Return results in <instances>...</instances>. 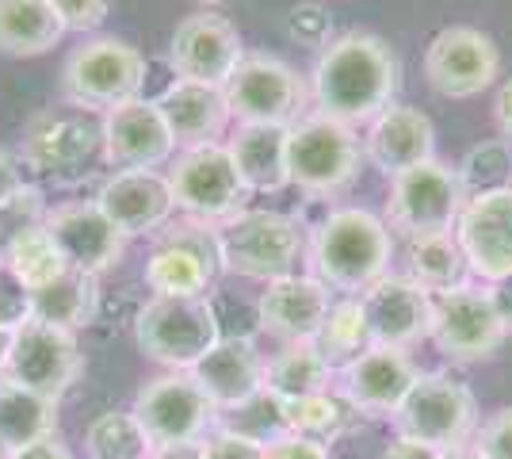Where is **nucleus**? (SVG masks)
I'll use <instances>...</instances> for the list:
<instances>
[{"instance_id":"obj_11","label":"nucleus","mask_w":512,"mask_h":459,"mask_svg":"<svg viewBox=\"0 0 512 459\" xmlns=\"http://www.w3.org/2000/svg\"><path fill=\"white\" fill-rule=\"evenodd\" d=\"M509 329L501 322L486 284H470L432 295V333L428 341L448 356L451 364H482L505 345Z\"/></svg>"},{"instance_id":"obj_1","label":"nucleus","mask_w":512,"mask_h":459,"mask_svg":"<svg viewBox=\"0 0 512 459\" xmlns=\"http://www.w3.org/2000/svg\"><path fill=\"white\" fill-rule=\"evenodd\" d=\"M398 54L386 39L371 31H348L321 46L310 96L318 115H329L344 127H367L379 111H386L398 96Z\"/></svg>"},{"instance_id":"obj_32","label":"nucleus","mask_w":512,"mask_h":459,"mask_svg":"<svg viewBox=\"0 0 512 459\" xmlns=\"http://www.w3.org/2000/svg\"><path fill=\"white\" fill-rule=\"evenodd\" d=\"M58 433V402L0 375V440L23 448Z\"/></svg>"},{"instance_id":"obj_16","label":"nucleus","mask_w":512,"mask_h":459,"mask_svg":"<svg viewBox=\"0 0 512 459\" xmlns=\"http://www.w3.org/2000/svg\"><path fill=\"white\" fill-rule=\"evenodd\" d=\"M241 58H245V43H241L237 27L211 8L184 16L169 39V66L176 81L226 88L234 69L241 66Z\"/></svg>"},{"instance_id":"obj_21","label":"nucleus","mask_w":512,"mask_h":459,"mask_svg":"<svg viewBox=\"0 0 512 459\" xmlns=\"http://www.w3.org/2000/svg\"><path fill=\"white\" fill-rule=\"evenodd\" d=\"M417 375H421V368L413 364V356L406 349L371 345L337 372V387L360 414L394 417L398 406L406 402V394L413 391Z\"/></svg>"},{"instance_id":"obj_10","label":"nucleus","mask_w":512,"mask_h":459,"mask_svg":"<svg viewBox=\"0 0 512 459\" xmlns=\"http://www.w3.org/2000/svg\"><path fill=\"white\" fill-rule=\"evenodd\" d=\"M169 184L180 215L218 222V226L230 222L234 215H241L245 211V199L253 196L245 188L241 173H237L226 142L180 150L169 161Z\"/></svg>"},{"instance_id":"obj_15","label":"nucleus","mask_w":512,"mask_h":459,"mask_svg":"<svg viewBox=\"0 0 512 459\" xmlns=\"http://www.w3.org/2000/svg\"><path fill=\"white\" fill-rule=\"evenodd\" d=\"M81 372H85V356L77 345V333L39 318H27L20 329H12V345L0 375L62 402V394L81 379Z\"/></svg>"},{"instance_id":"obj_34","label":"nucleus","mask_w":512,"mask_h":459,"mask_svg":"<svg viewBox=\"0 0 512 459\" xmlns=\"http://www.w3.org/2000/svg\"><path fill=\"white\" fill-rule=\"evenodd\" d=\"M283 417H287V433L299 437H314L321 444H333L344 433H352V425L360 421V410L341 394V387L321 394H306V398H291L283 402Z\"/></svg>"},{"instance_id":"obj_42","label":"nucleus","mask_w":512,"mask_h":459,"mask_svg":"<svg viewBox=\"0 0 512 459\" xmlns=\"http://www.w3.org/2000/svg\"><path fill=\"white\" fill-rule=\"evenodd\" d=\"M50 4L62 16L65 31H77V35L104 27L107 12H111V0H50Z\"/></svg>"},{"instance_id":"obj_20","label":"nucleus","mask_w":512,"mask_h":459,"mask_svg":"<svg viewBox=\"0 0 512 459\" xmlns=\"http://www.w3.org/2000/svg\"><path fill=\"white\" fill-rule=\"evenodd\" d=\"M104 119V153L111 169H169L176 138L161 108L138 96L100 115Z\"/></svg>"},{"instance_id":"obj_51","label":"nucleus","mask_w":512,"mask_h":459,"mask_svg":"<svg viewBox=\"0 0 512 459\" xmlns=\"http://www.w3.org/2000/svg\"><path fill=\"white\" fill-rule=\"evenodd\" d=\"M8 345H12V333L0 329V372H4V360H8Z\"/></svg>"},{"instance_id":"obj_22","label":"nucleus","mask_w":512,"mask_h":459,"mask_svg":"<svg viewBox=\"0 0 512 459\" xmlns=\"http://www.w3.org/2000/svg\"><path fill=\"white\" fill-rule=\"evenodd\" d=\"M371 341L390 349H413L432 333V295L409 276H383L360 295Z\"/></svg>"},{"instance_id":"obj_44","label":"nucleus","mask_w":512,"mask_h":459,"mask_svg":"<svg viewBox=\"0 0 512 459\" xmlns=\"http://www.w3.org/2000/svg\"><path fill=\"white\" fill-rule=\"evenodd\" d=\"M23 188H27V184H23V165L0 146V207L12 196H20Z\"/></svg>"},{"instance_id":"obj_38","label":"nucleus","mask_w":512,"mask_h":459,"mask_svg":"<svg viewBox=\"0 0 512 459\" xmlns=\"http://www.w3.org/2000/svg\"><path fill=\"white\" fill-rule=\"evenodd\" d=\"M509 150H512L509 142H490V146L470 150V157L459 165V176H463V184H467V196H478V192H493V188L512 184Z\"/></svg>"},{"instance_id":"obj_14","label":"nucleus","mask_w":512,"mask_h":459,"mask_svg":"<svg viewBox=\"0 0 512 459\" xmlns=\"http://www.w3.org/2000/svg\"><path fill=\"white\" fill-rule=\"evenodd\" d=\"M501 77V50L482 27L451 23L425 46V81L444 100H474Z\"/></svg>"},{"instance_id":"obj_26","label":"nucleus","mask_w":512,"mask_h":459,"mask_svg":"<svg viewBox=\"0 0 512 459\" xmlns=\"http://www.w3.org/2000/svg\"><path fill=\"white\" fill-rule=\"evenodd\" d=\"M153 104L165 115L172 138H176V150H195V146L222 142V134L234 119L226 88L195 85V81H172Z\"/></svg>"},{"instance_id":"obj_19","label":"nucleus","mask_w":512,"mask_h":459,"mask_svg":"<svg viewBox=\"0 0 512 459\" xmlns=\"http://www.w3.org/2000/svg\"><path fill=\"white\" fill-rule=\"evenodd\" d=\"M96 207L119 226V234L127 241L157 234L176 215L169 173H161V169H115L100 180Z\"/></svg>"},{"instance_id":"obj_5","label":"nucleus","mask_w":512,"mask_h":459,"mask_svg":"<svg viewBox=\"0 0 512 459\" xmlns=\"http://www.w3.org/2000/svg\"><path fill=\"white\" fill-rule=\"evenodd\" d=\"M363 161V138L329 115H302L287 127V173L291 188L306 196L333 199L356 180Z\"/></svg>"},{"instance_id":"obj_27","label":"nucleus","mask_w":512,"mask_h":459,"mask_svg":"<svg viewBox=\"0 0 512 459\" xmlns=\"http://www.w3.org/2000/svg\"><path fill=\"white\" fill-rule=\"evenodd\" d=\"M226 150L234 157L237 173L249 192H283L291 188L287 173V127H260V123H237Z\"/></svg>"},{"instance_id":"obj_53","label":"nucleus","mask_w":512,"mask_h":459,"mask_svg":"<svg viewBox=\"0 0 512 459\" xmlns=\"http://www.w3.org/2000/svg\"><path fill=\"white\" fill-rule=\"evenodd\" d=\"M195 4H203V8H214V4H226V0H195Z\"/></svg>"},{"instance_id":"obj_29","label":"nucleus","mask_w":512,"mask_h":459,"mask_svg":"<svg viewBox=\"0 0 512 459\" xmlns=\"http://www.w3.org/2000/svg\"><path fill=\"white\" fill-rule=\"evenodd\" d=\"M96 314H100V280L88 276V272L69 268L54 284L31 291V318L69 329V333L92 326Z\"/></svg>"},{"instance_id":"obj_18","label":"nucleus","mask_w":512,"mask_h":459,"mask_svg":"<svg viewBox=\"0 0 512 459\" xmlns=\"http://www.w3.org/2000/svg\"><path fill=\"white\" fill-rule=\"evenodd\" d=\"M43 222L58 245V253H62V261L73 272H88L100 280L127 253V238L96 207V199H69L58 207H46Z\"/></svg>"},{"instance_id":"obj_28","label":"nucleus","mask_w":512,"mask_h":459,"mask_svg":"<svg viewBox=\"0 0 512 459\" xmlns=\"http://www.w3.org/2000/svg\"><path fill=\"white\" fill-rule=\"evenodd\" d=\"M65 23L50 0H0V54L39 58L62 43Z\"/></svg>"},{"instance_id":"obj_46","label":"nucleus","mask_w":512,"mask_h":459,"mask_svg":"<svg viewBox=\"0 0 512 459\" xmlns=\"http://www.w3.org/2000/svg\"><path fill=\"white\" fill-rule=\"evenodd\" d=\"M440 456H444L440 448L421 444V440H413V437H394L383 452V459H440Z\"/></svg>"},{"instance_id":"obj_4","label":"nucleus","mask_w":512,"mask_h":459,"mask_svg":"<svg viewBox=\"0 0 512 459\" xmlns=\"http://www.w3.org/2000/svg\"><path fill=\"white\" fill-rule=\"evenodd\" d=\"M146 85V58L115 35H96L69 50L62 66V96L69 108L104 111L138 100Z\"/></svg>"},{"instance_id":"obj_25","label":"nucleus","mask_w":512,"mask_h":459,"mask_svg":"<svg viewBox=\"0 0 512 459\" xmlns=\"http://www.w3.org/2000/svg\"><path fill=\"white\" fill-rule=\"evenodd\" d=\"M264 352L256 349L253 337H222L199 364L192 368L195 383L207 391L218 414L245 406L249 398L264 391Z\"/></svg>"},{"instance_id":"obj_33","label":"nucleus","mask_w":512,"mask_h":459,"mask_svg":"<svg viewBox=\"0 0 512 459\" xmlns=\"http://www.w3.org/2000/svg\"><path fill=\"white\" fill-rule=\"evenodd\" d=\"M406 276L413 284H421L428 295H444V291H455V287L470 284L467 257L455 241V230L451 234H428V238H413L406 249Z\"/></svg>"},{"instance_id":"obj_3","label":"nucleus","mask_w":512,"mask_h":459,"mask_svg":"<svg viewBox=\"0 0 512 459\" xmlns=\"http://www.w3.org/2000/svg\"><path fill=\"white\" fill-rule=\"evenodd\" d=\"M20 165L54 188H81L107 165L104 119L81 108L39 111L20 142Z\"/></svg>"},{"instance_id":"obj_24","label":"nucleus","mask_w":512,"mask_h":459,"mask_svg":"<svg viewBox=\"0 0 512 459\" xmlns=\"http://www.w3.org/2000/svg\"><path fill=\"white\" fill-rule=\"evenodd\" d=\"M363 157L386 176H398L436 157V127L421 108L390 104L363 131Z\"/></svg>"},{"instance_id":"obj_35","label":"nucleus","mask_w":512,"mask_h":459,"mask_svg":"<svg viewBox=\"0 0 512 459\" xmlns=\"http://www.w3.org/2000/svg\"><path fill=\"white\" fill-rule=\"evenodd\" d=\"M0 261L16 272V280H20L27 291H39V287L54 284L62 272H69V264L62 261V253H58V245L50 238L46 222H35V226L16 230L12 238L4 241Z\"/></svg>"},{"instance_id":"obj_48","label":"nucleus","mask_w":512,"mask_h":459,"mask_svg":"<svg viewBox=\"0 0 512 459\" xmlns=\"http://www.w3.org/2000/svg\"><path fill=\"white\" fill-rule=\"evenodd\" d=\"M493 295V306H497V314H501V322H505V329L512 333V276H505L501 284H486Z\"/></svg>"},{"instance_id":"obj_36","label":"nucleus","mask_w":512,"mask_h":459,"mask_svg":"<svg viewBox=\"0 0 512 459\" xmlns=\"http://www.w3.org/2000/svg\"><path fill=\"white\" fill-rule=\"evenodd\" d=\"M318 352L329 360L333 372H341L344 364H352L360 352H367L375 341H371V326H367V314H363V303L356 295H344V299H333L325 322H321L318 337H314Z\"/></svg>"},{"instance_id":"obj_50","label":"nucleus","mask_w":512,"mask_h":459,"mask_svg":"<svg viewBox=\"0 0 512 459\" xmlns=\"http://www.w3.org/2000/svg\"><path fill=\"white\" fill-rule=\"evenodd\" d=\"M440 459H482V456L474 452V444H463V448H448Z\"/></svg>"},{"instance_id":"obj_13","label":"nucleus","mask_w":512,"mask_h":459,"mask_svg":"<svg viewBox=\"0 0 512 459\" xmlns=\"http://www.w3.org/2000/svg\"><path fill=\"white\" fill-rule=\"evenodd\" d=\"M130 410L138 417V425L146 429L153 448L207 440V429L218 421V406L195 383L192 372L153 375L150 383H142V391L134 394Z\"/></svg>"},{"instance_id":"obj_30","label":"nucleus","mask_w":512,"mask_h":459,"mask_svg":"<svg viewBox=\"0 0 512 459\" xmlns=\"http://www.w3.org/2000/svg\"><path fill=\"white\" fill-rule=\"evenodd\" d=\"M333 383H337V372L329 368V360L321 356L314 341H287L264 364V391H272L283 402L333 391Z\"/></svg>"},{"instance_id":"obj_31","label":"nucleus","mask_w":512,"mask_h":459,"mask_svg":"<svg viewBox=\"0 0 512 459\" xmlns=\"http://www.w3.org/2000/svg\"><path fill=\"white\" fill-rule=\"evenodd\" d=\"M218 280L211 264L195 257L192 249L176 241L153 238V253L146 257V287L161 299H199Z\"/></svg>"},{"instance_id":"obj_8","label":"nucleus","mask_w":512,"mask_h":459,"mask_svg":"<svg viewBox=\"0 0 512 459\" xmlns=\"http://www.w3.org/2000/svg\"><path fill=\"white\" fill-rule=\"evenodd\" d=\"M222 249H226V272L272 284L299 272L306 241L291 215L245 207L241 215L222 222Z\"/></svg>"},{"instance_id":"obj_45","label":"nucleus","mask_w":512,"mask_h":459,"mask_svg":"<svg viewBox=\"0 0 512 459\" xmlns=\"http://www.w3.org/2000/svg\"><path fill=\"white\" fill-rule=\"evenodd\" d=\"M12 459H77V456H73V452H69V444L54 433V437H43V440H35V444L16 448V456Z\"/></svg>"},{"instance_id":"obj_2","label":"nucleus","mask_w":512,"mask_h":459,"mask_svg":"<svg viewBox=\"0 0 512 459\" xmlns=\"http://www.w3.org/2000/svg\"><path fill=\"white\" fill-rule=\"evenodd\" d=\"M310 276L337 295L360 299L371 284L390 276L394 261V234L383 215L363 207H337L318 222L314 238L306 245Z\"/></svg>"},{"instance_id":"obj_39","label":"nucleus","mask_w":512,"mask_h":459,"mask_svg":"<svg viewBox=\"0 0 512 459\" xmlns=\"http://www.w3.org/2000/svg\"><path fill=\"white\" fill-rule=\"evenodd\" d=\"M470 444L482 459H512V406H501L486 421H478Z\"/></svg>"},{"instance_id":"obj_40","label":"nucleus","mask_w":512,"mask_h":459,"mask_svg":"<svg viewBox=\"0 0 512 459\" xmlns=\"http://www.w3.org/2000/svg\"><path fill=\"white\" fill-rule=\"evenodd\" d=\"M31 318V291L16 280V272L0 261V329H20Z\"/></svg>"},{"instance_id":"obj_6","label":"nucleus","mask_w":512,"mask_h":459,"mask_svg":"<svg viewBox=\"0 0 512 459\" xmlns=\"http://www.w3.org/2000/svg\"><path fill=\"white\" fill-rule=\"evenodd\" d=\"M467 199V184H463L459 169L432 157L425 165H413L406 173L390 176L383 219L390 234H402L406 241L428 238V234H451Z\"/></svg>"},{"instance_id":"obj_52","label":"nucleus","mask_w":512,"mask_h":459,"mask_svg":"<svg viewBox=\"0 0 512 459\" xmlns=\"http://www.w3.org/2000/svg\"><path fill=\"white\" fill-rule=\"evenodd\" d=\"M16 456V448H12V444H4V440H0V459H12Z\"/></svg>"},{"instance_id":"obj_41","label":"nucleus","mask_w":512,"mask_h":459,"mask_svg":"<svg viewBox=\"0 0 512 459\" xmlns=\"http://www.w3.org/2000/svg\"><path fill=\"white\" fill-rule=\"evenodd\" d=\"M203 459H268V444L241 437V433L222 425V429H214L211 437L203 440Z\"/></svg>"},{"instance_id":"obj_47","label":"nucleus","mask_w":512,"mask_h":459,"mask_svg":"<svg viewBox=\"0 0 512 459\" xmlns=\"http://www.w3.org/2000/svg\"><path fill=\"white\" fill-rule=\"evenodd\" d=\"M493 123L501 131V142L512 146V77L497 88V100H493Z\"/></svg>"},{"instance_id":"obj_17","label":"nucleus","mask_w":512,"mask_h":459,"mask_svg":"<svg viewBox=\"0 0 512 459\" xmlns=\"http://www.w3.org/2000/svg\"><path fill=\"white\" fill-rule=\"evenodd\" d=\"M455 241L478 284L512 276V184L470 196L455 222Z\"/></svg>"},{"instance_id":"obj_49","label":"nucleus","mask_w":512,"mask_h":459,"mask_svg":"<svg viewBox=\"0 0 512 459\" xmlns=\"http://www.w3.org/2000/svg\"><path fill=\"white\" fill-rule=\"evenodd\" d=\"M150 459H203V440H192V444H169V448H153Z\"/></svg>"},{"instance_id":"obj_43","label":"nucleus","mask_w":512,"mask_h":459,"mask_svg":"<svg viewBox=\"0 0 512 459\" xmlns=\"http://www.w3.org/2000/svg\"><path fill=\"white\" fill-rule=\"evenodd\" d=\"M268 459H333L329 444L314 437H299V433H283L279 440L268 444Z\"/></svg>"},{"instance_id":"obj_7","label":"nucleus","mask_w":512,"mask_h":459,"mask_svg":"<svg viewBox=\"0 0 512 459\" xmlns=\"http://www.w3.org/2000/svg\"><path fill=\"white\" fill-rule=\"evenodd\" d=\"M134 341H138L142 356L161 364L165 372H192L222 341V333H218V314L207 303V295H199V299L153 295L134 318Z\"/></svg>"},{"instance_id":"obj_9","label":"nucleus","mask_w":512,"mask_h":459,"mask_svg":"<svg viewBox=\"0 0 512 459\" xmlns=\"http://www.w3.org/2000/svg\"><path fill=\"white\" fill-rule=\"evenodd\" d=\"M398 437H413L440 452L463 448L478 433V402L467 383L448 372H421L398 414L390 417Z\"/></svg>"},{"instance_id":"obj_37","label":"nucleus","mask_w":512,"mask_h":459,"mask_svg":"<svg viewBox=\"0 0 512 459\" xmlns=\"http://www.w3.org/2000/svg\"><path fill=\"white\" fill-rule=\"evenodd\" d=\"M85 452L88 459H150L153 444L134 410H107L88 425Z\"/></svg>"},{"instance_id":"obj_12","label":"nucleus","mask_w":512,"mask_h":459,"mask_svg":"<svg viewBox=\"0 0 512 459\" xmlns=\"http://www.w3.org/2000/svg\"><path fill=\"white\" fill-rule=\"evenodd\" d=\"M306 85L295 69L276 54H245L234 77L226 81V100L234 123L260 127H295L306 115Z\"/></svg>"},{"instance_id":"obj_23","label":"nucleus","mask_w":512,"mask_h":459,"mask_svg":"<svg viewBox=\"0 0 512 459\" xmlns=\"http://www.w3.org/2000/svg\"><path fill=\"white\" fill-rule=\"evenodd\" d=\"M333 306V291L321 284L310 272H295L264 284L260 299H256V322L264 333L287 341H314L321 322Z\"/></svg>"}]
</instances>
